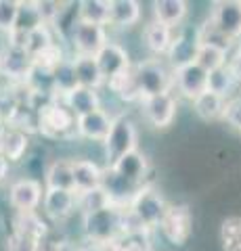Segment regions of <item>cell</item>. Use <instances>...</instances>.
<instances>
[{
  "instance_id": "1",
  "label": "cell",
  "mask_w": 241,
  "mask_h": 251,
  "mask_svg": "<svg viewBox=\"0 0 241 251\" xmlns=\"http://www.w3.org/2000/svg\"><path fill=\"white\" fill-rule=\"evenodd\" d=\"M82 234L90 245H111L124 234V207L109 205L82 216Z\"/></svg>"
},
{
  "instance_id": "2",
  "label": "cell",
  "mask_w": 241,
  "mask_h": 251,
  "mask_svg": "<svg viewBox=\"0 0 241 251\" xmlns=\"http://www.w3.org/2000/svg\"><path fill=\"white\" fill-rule=\"evenodd\" d=\"M78 117L61 99H53L36 109V132L46 140H69L78 136Z\"/></svg>"
},
{
  "instance_id": "3",
  "label": "cell",
  "mask_w": 241,
  "mask_h": 251,
  "mask_svg": "<svg viewBox=\"0 0 241 251\" xmlns=\"http://www.w3.org/2000/svg\"><path fill=\"white\" fill-rule=\"evenodd\" d=\"M134 77L141 92V100L147 97H158L164 92H172L174 88V75L168 63L161 59H141L134 63Z\"/></svg>"
},
{
  "instance_id": "4",
  "label": "cell",
  "mask_w": 241,
  "mask_h": 251,
  "mask_svg": "<svg viewBox=\"0 0 241 251\" xmlns=\"http://www.w3.org/2000/svg\"><path fill=\"white\" fill-rule=\"evenodd\" d=\"M138 149V132L134 122L128 115H115L111 130L107 134L103 143V155L107 161V168L113 166L115 161H120L122 157H126L128 153Z\"/></svg>"
},
{
  "instance_id": "5",
  "label": "cell",
  "mask_w": 241,
  "mask_h": 251,
  "mask_svg": "<svg viewBox=\"0 0 241 251\" xmlns=\"http://www.w3.org/2000/svg\"><path fill=\"white\" fill-rule=\"evenodd\" d=\"M168 205L170 203L164 199V195H161L158 188L151 184H145L141 191L136 193V197L130 201V205L126 209L132 214V218L141 224V228L151 232L160 226Z\"/></svg>"
},
{
  "instance_id": "6",
  "label": "cell",
  "mask_w": 241,
  "mask_h": 251,
  "mask_svg": "<svg viewBox=\"0 0 241 251\" xmlns=\"http://www.w3.org/2000/svg\"><path fill=\"white\" fill-rule=\"evenodd\" d=\"M158 230L161 232L170 245L183 247L189 243L193 234V211L187 203H170L164 218L158 226Z\"/></svg>"
},
{
  "instance_id": "7",
  "label": "cell",
  "mask_w": 241,
  "mask_h": 251,
  "mask_svg": "<svg viewBox=\"0 0 241 251\" xmlns=\"http://www.w3.org/2000/svg\"><path fill=\"white\" fill-rule=\"evenodd\" d=\"M42 197H44V184L40 180L27 176L11 182L9 193H6L9 205L17 214H34V211H38V207L42 205Z\"/></svg>"
},
{
  "instance_id": "8",
  "label": "cell",
  "mask_w": 241,
  "mask_h": 251,
  "mask_svg": "<svg viewBox=\"0 0 241 251\" xmlns=\"http://www.w3.org/2000/svg\"><path fill=\"white\" fill-rule=\"evenodd\" d=\"M69 44L74 49V54H82V57H97L101 49L109 42L105 25H95V23H84L78 21L72 34H69Z\"/></svg>"
},
{
  "instance_id": "9",
  "label": "cell",
  "mask_w": 241,
  "mask_h": 251,
  "mask_svg": "<svg viewBox=\"0 0 241 251\" xmlns=\"http://www.w3.org/2000/svg\"><path fill=\"white\" fill-rule=\"evenodd\" d=\"M141 111L145 122L155 130H166L174 124L178 113V100L172 92H164L158 97H147L141 100Z\"/></svg>"
},
{
  "instance_id": "10",
  "label": "cell",
  "mask_w": 241,
  "mask_h": 251,
  "mask_svg": "<svg viewBox=\"0 0 241 251\" xmlns=\"http://www.w3.org/2000/svg\"><path fill=\"white\" fill-rule=\"evenodd\" d=\"M197 50H199L197 29H191V27H185V25L176 27L174 36H172V44H170V49L166 52L168 67L174 72V69H181L185 65L195 63Z\"/></svg>"
},
{
  "instance_id": "11",
  "label": "cell",
  "mask_w": 241,
  "mask_h": 251,
  "mask_svg": "<svg viewBox=\"0 0 241 251\" xmlns=\"http://www.w3.org/2000/svg\"><path fill=\"white\" fill-rule=\"evenodd\" d=\"M32 69H34V61L27 50L17 49V46H11V44H6L0 50V75L6 77L9 82L26 84Z\"/></svg>"
},
{
  "instance_id": "12",
  "label": "cell",
  "mask_w": 241,
  "mask_h": 251,
  "mask_svg": "<svg viewBox=\"0 0 241 251\" xmlns=\"http://www.w3.org/2000/svg\"><path fill=\"white\" fill-rule=\"evenodd\" d=\"M76 211H78L76 191H67V188H44L42 214L46 218L55 220V222H63L69 216H74Z\"/></svg>"
},
{
  "instance_id": "13",
  "label": "cell",
  "mask_w": 241,
  "mask_h": 251,
  "mask_svg": "<svg viewBox=\"0 0 241 251\" xmlns=\"http://www.w3.org/2000/svg\"><path fill=\"white\" fill-rule=\"evenodd\" d=\"M210 19L229 40L237 42L241 38V0H220L214 2Z\"/></svg>"
},
{
  "instance_id": "14",
  "label": "cell",
  "mask_w": 241,
  "mask_h": 251,
  "mask_svg": "<svg viewBox=\"0 0 241 251\" xmlns=\"http://www.w3.org/2000/svg\"><path fill=\"white\" fill-rule=\"evenodd\" d=\"M95 59L99 63L101 74H103V77H105V84L109 82L111 77L120 75L122 72H126V69H130L132 65H134L132 59H130V52L126 50V46H122L120 42H113V40L107 42Z\"/></svg>"
},
{
  "instance_id": "15",
  "label": "cell",
  "mask_w": 241,
  "mask_h": 251,
  "mask_svg": "<svg viewBox=\"0 0 241 251\" xmlns=\"http://www.w3.org/2000/svg\"><path fill=\"white\" fill-rule=\"evenodd\" d=\"M174 88L178 94L189 100H195L199 94H204L208 90V72L201 69L197 63L185 65L181 69H174Z\"/></svg>"
},
{
  "instance_id": "16",
  "label": "cell",
  "mask_w": 241,
  "mask_h": 251,
  "mask_svg": "<svg viewBox=\"0 0 241 251\" xmlns=\"http://www.w3.org/2000/svg\"><path fill=\"white\" fill-rule=\"evenodd\" d=\"M101 188H103V191L107 193V197L111 199L113 205H118V207H128L130 201L136 197V193L141 191L143 186L130 182V180H126V178H122L118 172H113L111 168L105 166Z\"/></svg>"
},
{
  "instance_id": "17",
  "label": "cell",
  "mask_w": 241,
  "mask_h": 251,
  "mask_svg": "<svg viewBox=\"0 0 241 251\" xmlns=\"http://www.w3.org/2000/svg\"><path fill=\"white\" fill-rule=\"evenodd\" d=\"M32 149V134L19 128L4 126L0 132V153L11 163H21Z\"/></svg>"
},
{
  "instance_id": "18",
  "label": "cell",
  "mask_w": 241,
  "mask_h": 251,
  "mask_svg": "<svg viewBox=\"0 0 241 251\" xmlns=\"http://www.w3.org/2000/svg\"><path fill=\"white\" fill-rule=\"evenodd\" d=\"M111 124H113V115H109V111L105 109H99L95 113H88L84 117H78V136L80 138H86L92 140V143H105L107 134L111 130Z\"/></svg>"
},
{
  "instance_id": "19",
  "label": "cell",
  "mask_w": 241,
  "mask_h": 251,
  "mask_svg": "<svg viewBox=\"0 0 241 251\" xmlns=\"http://www.w3.org/2000/svg\"><path fill=\"white\" fill-rule=\"evenodd\" d=\"M109 168L113 172H118L122 178L130 180V182L141 184V186L147 184V176H149V159H147V155L141 153L138 149L128 153L126 157H122L120 161H115Z\"/></svg>"
},
{
  "instance_id": "20",
  "label": "cell",
  "mask_w": 241,
  "mask_h": 251,
  "mask_svg": "<svg viewBox=\"0 0 241 251\" xmlns=\"http://www.w3.org/2000/svg\"><path fill=\"white\" fill-rule=\"evenodd\" d=\"M103 172L105 168H101L95 159H84V157L74 159V191L86 193L99 188L103 182Z\"/></svg>"
},
{
  "instance_id": "21",
  "label": "cell",
  "mask_w": 241,
  "mask_h": 251,
  "mask_svg": "<svg viewBox=\"0 0 241 251\" xmlns=\"http://www.w3.org/2000/svg\"><path fill=\"white\" fill-rule=\"evenodd\" d=\"M61 100H63L65 107L76 117H84L88 113H95V111H99V109H103V100H101L99 90L84 88V86H78L76 90L65 94Z\"/></svg>"
},
{
  "instance_id": "22",
  "label": "cell",
  "mask_w": 241,
  "mask_h": 251,
  "mask_svg": "<svg viewBox=\"0 0 241 251\" xmlns=\"http://www.w3.org/2000/svg\"><path fill=\"white\" fill-rule=\"evenodd\" d=\"M187 13H189V4L185 0H158V2H153V19L170 29L181 27Z\"/></svg>"
},
{
  "instance_id": "23",
  "label": "cell",
  "mask_w": 241,
  "mask_h": 251,
  "mask_svg": "<svg viewBox=\"0 0 241 251\" xmlns=\"http://www.w3.org/2000/svg\"><path fill=\"white\" fill-rule=\"evenodd\" d=\"M44 188H67L74 191V159H53L44 174Z\"/></svg>"
},
{
  "instance_id": "24",
  "label": "cell",
  "mask_w": 241,
  "mask_h": 251,
  "mask_svg": "<svg viewBox=\"0 0 241 251\" xmlns=\"http://www.w3.org/2000/svg\"><path fill=\"white\" fill-rule=\"evenodd\" d=\"M172 36H174V29L161 25L155 19L147 23L143 29V42L155 57H166L170 44H172Z\"/></svg>"
},
{
  "instance_id": "25",
  "label": "cell",
  "mask_w": 241,
  "mask_h": 251,
  "mask_svg": "<svg viewBox=\"0 0 241 251\" xmlns=\"http://www.w3.org/2000/svg\"><path fill=\"white\" fill-rule=\"evenodd\" d=\"M191 103H193V111H195V115L204 122L222 120L224 109H227V99H222L220 94L210 92V90L199 94V97L195 100H191Z\"/></svg>"
},
{
  "instance_id": "26",
  "label": "cell",
  "mask_w": 241,
  "mask_h": 251,
  "mask_svg": "<svg viewBox=\"0 0 241 251\" xmlns=\"http://www.w3.org/2000/svg\"><path fill=\"white\" fill-rule=\"evenodd\" d=\"M141 2L136 0H111V17H109V25L126 29L132 27L141 21Z\"/></svg>"
},
{
  "instance_id": "27",
  "label": "cell",
  "mask_w": 241,
  "mask_h": 251,
  "mask_svg": "<svg viewBox=\"0 0 241 251\" xmlns=\"http://www.w3.org/2000/svg\"><path fill=\"white\" fill-rule=\"evenodd\" d=\"M74 57V65H76V75H78V84L84 88H92L99 90L105 84V77L99 69V63L95 57H82V54H72Z\"/></svg>"
},
{
  "instance_id": "28",
  "label": "cell",
  "mask_w": 241,
  "mask_h": 251,
  "mask_svg": "<svg viewBox=\"0 0 241 251\" xmlns=\"http://www.w3.org/2000/svg\"><path fill=\"white\" fill-rule=\"evenodd\" d=\"M109 92L113 94L115 99L124 100V103H134V100H141V92H138L136 86V77H134V65L126 72H122L120 75L111 77L109 82L105 84Z\"/></svg>"
},
{
  "instance_id": "29",
  "label": "cell",
  "mask_w": 241,
  "mask_h": 251,
  "mask_svg": "<svg viewBox=\"0 0 241 251\" xmlns=\"http://www.w3.org/2000/svg\"><path fill=\"white\" fill-rule=\"evenodd\" d=\"M111 0H82L78 2V19L95 25H109Z\"/></svg>"
},
{
  "instance_id": "30",
  "label": "cell",
  "mask_w": 241,
  "mask_h": 251,
  "mask_svg": "<svg viewBox=\"0 0 241 251\" xmlns=\"http://www.w3.org/2000/svg\"><path fill=\"white\" fill-rule=\"evenodd\" d=\"M40 27H44V19L40 15V9H38V2L36 0H26V2L19 0V13H17V21H15L13 31L29 36Z\"/></svg>"
},
{
  "instance_id": "31",
  "label": "cell",
  "mask_w": 241,
  "mask_h": 251,
  "mask_svg": "<svg viewBox=\"0 0 241 251\" xmlns=\"http://www.w3.org/2000/svg\"><path fill=\"white\" fill-rule=\"evenodd\" d=\"M53 80H55V94L57 99H63L65 94H69L72 90H76L78 86V75H76V65H74V57L69 54L67 59H63L55 67L53 72Z\"/></svg>"
},
{
  "instance_id": "32",
  "label": "cell",
  "mask_w": 241,
  "mask_h": 251,
  "mask_svg": "<svg viewBox=\"0 0 241 251\" xmlns=\"http://www.w3.org/2000/svg\"><path fill=\"white\" fill-rule=\"evenodd\" d=\"M237 80H235V74H233V69L229 65H224L220 69H216V72H210L208 74V90L210 92H216L220 94L222 99H233V92L237 88Z\"/></svg>"
},
{
  "instance_id": "33",
  "label": "cell",
  "mask_w": 241,
  "mask_h": 251,
  "mask_svg": "<svg viewBox=\"0 0 241 251\" xmlns=\"http://www.w3.org/2000/svg\"><path fill=\"white\" fill-rule=\"evenodd\" d=\"M195 63L201 69H206L208 74L216 72V69L229 65V52L222 49H216V46H210V44H199Z\"/></svg>"
},
{
  "instance_id": "34",
  "label": "cell",
  "mask_w": 241,
  "mask_h": 251,
  "mask_svg": "<svg viewBox=\"0 0 241 251\" xmlns=\"http://www.w3.org/2000/svg\"><path fill=\"white\" fill-rule=\"evenodd\" d=\"M197 40H199V44H210V46H216V49H222L227 52H231V49L237 44V42L229 40V38L214 25V21L210 17L197 27Z\"/></svg>"
},
{
  "instance_id": "35",
  "label": "cell",
  "mask_w": 241,
  "mask_h": 251,
  "mask_svg": "<svg viewBox=\"0 0 241 251\" xmlns=\"http://www.w3.org/2000/svg\"><path fill=\"white\" fill-rule=\"evenodd\" d=\"M76 197H78V211H80V216L92 214V211H99V209L113 205L111 199L107 197V193L101 186L92 188V191H86V193H76Z\"/></svg>"
},
{
  "instance_id": "36",
  "label": "cell",
  "mask_w": 241,
  "mask_h": 251,
  "mask_svg": "<svg viewBox=\"0 0 241 251\" xmlns=\"http://www.w3.org/2000/svg\"><path fill=\"white\" fill-rule=\"evenodd\" d=\"M222 251H241V216L224 218L220 224Z\"/></svg>"
},
{
  "instance_id": "37",
  "label": "cell",
  "mask_w": 241,
  "mask_h": 251,
  "mask_svg": "<svg viewBox=\"0 0 241 251\" xmlns=\"http://www.w3.org/2000/svg\"><path fill=\"white\" fill-rule=\"evenodd\" d=\"M67 57H69V54L63 52V46H61V42H55L53 46H49L46 50L34 54L32 61H34V67H38V69L55 72V67H57L63 59H67Z\"/></svg>"
},
{
  "instance_id": "38",
  "label": "cell",
  "mask_w": 241,
  "mask_h": 251,
  "mask_svg": "<svg viewBox=\"0 0 241 251\" xmlns=\"http://www.w3.org/2000/svg\"><path fill=\"white\" fill-rule=\"evenodd\" d=\"M124 251H153V243L149 237V230H134V232H124L115 241Z\"/></svg>"
},
{
  "instance_id": "39",
  "label": "cell",
  "mask_w": 241,
  "mask_h": 251,
  "mask_svg": "<svg viewBox=\"0 0 241 251\" xmlns=\"http://www.w3.org/2000/svg\"><path fill=\"white\" fill-rule=\"evenodd\" d=\"M4 247H6V251H42L44 243L38 241L36 237H29L26 232L11 230V234L6 237Z\"/></svg>"
},
{
  "instance_id": "40",
  "label": "cell",
  "mask_w": 241,
  "mask_h": 251,
  "mask_svg": "<svg viewBox=\"0 0 241 251\" xmlns=\"http://www.w3.org/2000/svg\"><path fill=\"white\" fill-rule=\"evenodd\" d=\"M55 42H59V40H57L55 31H53V27L44 25V27H40V29H36L34 34L27 36V49H26V50L34 57V54L46 50L49 46H53Z\"/></svg>"
},
{
  "instance_id": "41",
  "label": "cell",
  "mask_w": 241,
  "mask_h": 251,
  "mask_svg": "<svg viewBox=\"0 0 241 251\" xmlns=\"http://www.w3.org/2000/svg\"><path fill=\"white\" fill-rule=\"evenodd\" d=\"M19 13V0H0V31L9 36L15 29Z\"/></svg>"
},
{
  "instance_id": "42",
  "label": "cell",
  "mask_w": 241,
  "mask_h": 251,
  "mask_svg": "<svg viewBox=\"0 0 241 251\" xmlns=\"http://www.w3.org/2000/svg\"><path fill=\"white\" fill-rule=\"evenodd\" d=\"M36 2H38V9H40L42 19H44V25H49V27L55 25L67 4V2H57V0H36Z\"/></svg>"
},
{
  "instance_id": "43",
  "label": "cell",
  "mask_w": 241,
  "mask_h": 251,
  "mask_svg": "<svg viewBox=\"0 0 241 251\" xmlns=\"http://www.w3.org/2000/svg\"><path fill=\"white\" fill-rule=\"evenodd\" d=\"M222 120L227 122L231 128H235V130L241 132V94L227 100V109H224Z\"/></svg>"
},
{
  "instance_id": "44",
  "label": "cell",
  "mask_w": 241,
  "mask_h": 251,
  "mask_svg": "<svg viewBox=\"0 0 241 251\" xmlns=\"http://www.w3.org/2000/svg\"><path fill=\"white\" fill-rule=\"evenodd\" d=\"M229 67L233 69V74H235V80L241 86V46H239V42L233 46L231 52H229Z\"/></svg>"
},
{
  "instance_id": "45",
  "label": "cell",
  "mask_w": 241,
  "mask_h": 251,
  "mask_svg": "<svg viewBox=\"0 0 241 251\" xmlns=\"http://www.w3.org/2000/svg\"><path fill=\"white\" fill-rule=\"evenodd\" d=\"M9 172H11V161L6 159L2 153H0V184H2L4 180L9 178Z\"/></svg>"
},
{
  "instance_id": "46",
  "label": "cell",
  "mask_w": 241,
  "mask_h": 251,
  "mask_svg": "<svg viewBox=\"0 0 241 251\" xmlns=\"http://www.w3.org/2000/svg\"><path fill=\"white\" fill-rule=\"evenodd\" d=\"M51 251H84L80 245H76V243H69V241H61L57 243L55 247H53Z\"/></svg>"
}]
</instances>
